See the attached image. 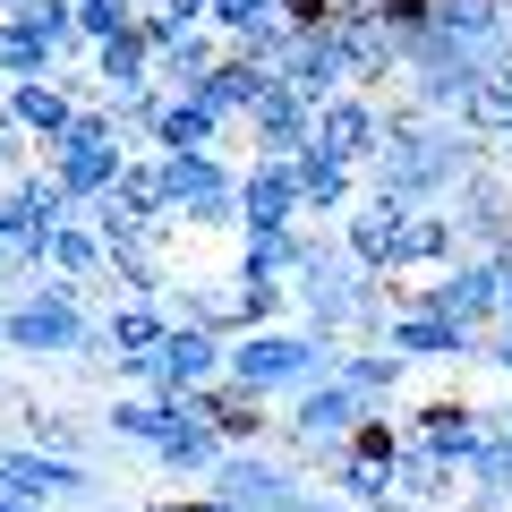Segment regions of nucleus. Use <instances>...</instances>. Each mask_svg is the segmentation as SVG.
I'll use <instances>...</instances> for the list:
<instances>
[{"label": "nucleus", "instance_id": "nucleus-1", "mask_svg": "<svg viewBox=\"0 0 512 512\" xmlns=\"http://www.w3.org/2000/svg\"><path fill=\"white\" fill-rule=\"evenodd\" d=\"M487 154L495 146L478 128L436 120V111H419V103H393L384 111V146H376V163H367L359 180H367V197H384V205H444Z\"/></svg>", "mask_w": 512, "mask_h": 512}, {"label": "nucleus", "instance_id": "nucleus-2", "mask_svg": "<svg viewBox=\"0 0 512 512\" xmlns=\"http://www.w3.org/2000/svg\"><path fill=\"white\" fill-rule=\"evenodd\" d=\"M333 359H342V342H316L308 325H248L222 342V376L265 393V402H291L299 384L333 376Z\"/></svg>", "mask_w": 512, "mask_h": 512}, {"label": "nucleus", "instance_id": "nucleus-3", "mask_svg": "<svg viewBox=\"0 0 512 512\" xmlns=\"http://www.w3.org/2000/svg\"><path fill=\"white\" fill-rule=\"evenodd\" d=\"M86 325H94L86 282L43 274L35 291H18V299H9V325H0V342L18 350V359H77V333H86Z\"/></svg>", "mask_w": 512, "mask_h": 512}, {"label": "nucleus", "instance_id": "nucleus-4", "mask_svg": "<svg viewBox=\"0 0 512 512\" xmlns=\"http://www.w3.org/2000/svg\"><path fill=\"white\" fill-rule=\"evenodd\" d=\"M69 60H86L69 0H26V9L0 18V86H9V77H52V69H69Z\"/></svg>", "mask_w": 512, "mask_h": 512}, {"label": "nucleus", "instance_id": "nucleus-5", "mask_svg": "<svg viewBox=\"0 0 512 512\" xmlns=\"http://www.w3.org/2000/svg\"><path fill=\"white\" fill-rule=\"evenodd\" d=\"M154 163H163V197H171V222H188V231H239V171L222 163L214 146L154 154Z\"/></svg>", "mask_w": 512, "mask_h": 512}, {"label": "nucleus", "instance_id": "nucleus-6", "mask_svg": "<svg viewBox=\"0 0 512 512\" xmlns=\"http://www.w3.org/2000/svg\"><path fill=\"white\" fill-rule=\"evenodd\" d=\"M359 419H367L359 393H350L342 376H316V384H299V393H291V419H282L274 436H282V453H291L299 470H316V461H333L350 444V427H359Z\"/></svg>", "mask_w": 512, "mask_h": 512}, {"label": "nucleus", "instance_id": "nucleus-7", "mask_svg": "<svg viewBox=\"0 0 512 512\" xmlns=\"http://www.w3.org/2000/svg\"><path fill=\"white\" fill-rule=\"evenodd\" d=\"M128 384H146V393H197V384L222 376V333L188 325V316H171V333L146 350V359H120Z\"/></svg>", "mask_w": 512, "mask_h": 512}, {"label": "nucleus", "instance_id": "nucleus-8", "mask_svg": "<svg viewBox=\"0 0 512 512\" xmlns=\"http://www.w3.org/2000/svg\"><path fill=\"white\" fill-rule=\"evenodd\" d=\"M384 350L410 359V367H478V325L436 316V308H419V299H393V316H384Z\"/></svg>", "mask_w": 512, "mask_h": 512}, {"label": "nucleus", "instance_id": "nucleus-9", "mask_svg": "<svg viewBox=\"0 0 512 512\" xmlns=\"http://www.w3.org/2000/svg\"><path fill=\"white\" fill-rule=\"evenodd\" d=\"M402 299H419V308H436V316H461V325H478L487 333L495 316H504V274H495V256L487 248H461L444 274H427L419 291H402Z\"/></svg>", "mask_w": 512, "mask_h": 512}, {"label": "nucleus", "instance_id": "nucleus-10", "mask_svg": "<svg viewBox=\"0 0 512 512\" xmlns=\"http://www.w3.org/2000/svg\"><path fill=\"white\" fill-rule=\"evenodd\" d=\"M0 487L18 504H86L94 495V470L86 453H43V444H0Z\"/></svg>", "mask_w": 512, "mask_h": 512}, {"label": "nucleus", "instance_id": "nucleus-11", "mask_svg": "<svg viewBox=\"0 0 512 512\" xmlns=\"http://www.w3.org/2000/svg\"><path fill=\"white\" fill-rule=\"evenodd\" d=\"M308 146H316V154H333V163H350V171H367V163H376V146H384V103H376L367 86L325 94V103H316Z\"/></svg>", "mask_w": 512, "mask_h": 512}, {"label": "nucleus", "instance_id": "nucleus-12", "mask_svg": "<svg viewBox=\"0 0 512 512\" xmlns=\"http://www.w3.org/2000/svg\"><path fill=\"white\" fill-rule=\"evenodd\" d=\"M444 205H453V222H461V248H504V239H512V171L495 163V154Z\"/></svg>", "mask_w": 512, "mask_h": 512}, {"label": "nucleus", "instance_id": "nucleus-13", "mask_svg": "<svg viewBox=\"0 0 512 512\" xmlns=\"http://www.w3.org/2000/svg\"><path fill=\"white\" fill-rule=\"evenodd\" d=\"M77 103H86V77H69V69H52V77H9V86H0V111H9L35 146H52L60 128L77 120Z\"/></svg>", "mask_w": 512, "mask_h": 512}, {"label": "nucleus", "instance_id": "nucleus-14", "mask_svg": "<svg viewBox=\"0 0 512 512\" xmlns=\"http://www.w3.org/2000/svg\"><path fill=\"white\" fill-rule=\"evenodd\" d=\"M291 478H299L291 453H265V444H222V461H214V478H205V487H214L222 504H239V512H265Z\"/></svg>", "mask_w": 512, "mask_h": 512}, {"label": "nucleus", "instance_id": "nucleus-15", "mask_svg": "<svg viewBox=\"0 0 512 512\" xmlns=\"http://www.w3.org/2000/svg\"><path fill=\"white\" fill-rule=\"evenodd\" d=\"M274 77H282V86H299L308 103L342 94V86H350V60H342V35H333V18H325V26H291V43H282Z\"/></svg>", "mask_w": 512, "mask_h": 512}, {"label": "nucleus", "instance_id": "nucleus-16", "mask_svg": "<svg viewBox=\"0 0 512 512\" xmlns=\"http://www.w3.org/2000/svg\"><path fill=\"white\" fill-rule=\"evenodd\" d=\"M231 111L214 103V94L205 86H188V94H171L163 86V111H154V154H188V146H222V137H231Z\"/></svg>", "mask_w": 512, "mask_h": 512}, {"label": "nucleus", "instance_id": "nucleus-17", "mask_svg": "<svg viewBox=\"0 0 512 512\" xmlns=\"http://www.w3.org/2000/svg\"><path fill=\"white\" fill-rule=\"evenodd\" d=\"M410 444H427V453H436V461H453V470H470V453H478V444H487V410H470V402H419V410H410Z\"/></svg>", "mask_w": 512, "mask_h": 512}, {"label": "nucleus", "instance_id": "nucleus-18", "mask_svg": "<svg viewBox=\"0 0 512 512\" xmlns=\"http://www.w3.org/2000/svg\"><path fill=\"white\" fill-rule=\"evenodd\" d=\"M239 128L256 137V154H299V146H308V128H316V103H308L299 86H282V77H274V86L239 111Z\"/></svg>", "mask_w": 512, "mask_h": 512}, {"label": "nucleus", "instance_id": "nucleus-19", "mask_svg": "<svg viewBox=\"0 0 512 512\" xmlns=\"http://www.w3.org/2000/svg\"><path fill=\"white\" fill-rule=\"evenodd\" d=\"M60 214H77V205L60 197V180L43 163L18 171V180H0V248H9V239H43Z\"/></svg>", "mask_w": 512, "mask_h": 512}, {"label": "nucleus", "instance_id": "nucleus-20", "mask_svg": "<svg viewBox=\"0 0 512 512\" xmlns=\"http://www.w3.org/2000/svg\"><path fill=\"white\" fill-rule=\"evenodd\" d=\"M188 402H197V419L214 427L222 444H265L274 436V419H265V393H248V384H231V376H214V384H197V393H188Z\"/></svg>", "mask_w": 512, "mask_h": 512}, {"label": "nucleus", "instance_id": "nucleus-21", "mask_svg": "<svg viewBox=\"0 0 512 512\" xmlns=\"http://www.w3.org/2000/svg\"><path fill=\"white\" fill-rule=\"evenodd\" d=\"M453 256H461V222H453V205H410L402 248H393V282H402V274H444Z\"/></svg>", "mask_w": 512, "mask_h": 512}, {"label": "nucleus", "instance_id": "nucleus-22", "mask_svg": "<svg viewBox=\"0 0 512 512\" xmlns=\"http://www.w3.org/2000/svg\"><path fill=\"white\" fill-rule=\"evenodd\" d=\"M333 35H342V60H350V86H384V77H402V60H393V26L376 18V9H333Z\"/></svg>", "mask_w": 512, "mask_h": 512}, {"label": "nucleus", "instance_id": "nucleus-23", "mask_svg": "<svg viewBox=\"0 0 512 512\" xmlns=\"http://www.w3.org/2000/svg\"><path fill=\"white\" fill-rule=\"evenodd\" d=\"M402 222H410V205L359 197V205H350V214H342V231H333V239H342V248L359 256L367 274H384V282H393V248H402Z\"/></svg>", "mask_w": 512, "mask_h": 512}, {"label": "nucleus", "instance_id": "nucleus-24", "mask_svg": "<svg viewBox=\"0 0 512 512\" xmlns=\"http://www.w3.org/2000/svg\"><path fill=\"white\" fill-rule=\"evenodd\" d=\"M239 222H299V171L291 154H256L239 171Z\"/></svg>", "mask_w": 512, "mask_h": 512}, {"label": "nucleus", "instance_id": "nucleus-25", "mask_svg": "<svg viewBox=\"0 0 512 512\" xmlns=\"http://www.w3.org/2000/svg\"><path fill=\"white\" fill-rule=\"evenodd\" d=\"M333 376L359 393L367 410H393V393L410 384V359H393L384 342H342V359H333Z\"/></svg>", "mask_w": 512, "mask_h": 512}, {"label": "nucleus", "instance_id": "nucleus-26", "mask_svg": "<svg viewBox=\"0 0 512 512\" xmlns=\"http://www.w3.org/2000/svg\"><path fill=\"white\" fill-rule=\"evenodd\" d=\"M291 171H299V222H316V214H350V205H359V171L333 163V154L299 146Z\"/></svg>", "mask_w": 512, "mask_h": 512}, {"label": "nucleus", "instance_id": "nucleus-27", "mask_svg": "<svg viewBox=\"0 0 512 512\" xmlns=\"http://www.w3.org/2000/svg\"><path fill=\"white\" fill-rule=\"evenodd\" d=\"M43 265H52V274H69V282H86V291H103L111 248L94 239V222H86V214H60L52 231H43Z\"/></svg>", "mask_w": 512, "mask_h": 512}, {"label": "nucleus", "instance_id": "nucleus-28", "mask_svg": "<svg viewBox=\"0 0 512 512\" xmlns=\"http://www.w3.org/2000/svg\"><path fill=\"white\" fill-rule=\"evenodd\" d=\"M103 333H111V367H120V359H146V350L171 333V299H111Z\"/></svg>", "mask_w": 512, "mask_h": 512}, {"label": "nucleus", "instance_id": "nucleus-29", "mask_svg": "<svg viewBox=\"0 0 512 512\" xmlns=\"http://www.w3.org/2000/svg\"><path fill=\"white\" fill-rule=\"evenodd\" d=\"M393 495H410L419 512H444L461 495V470H453V461H436L427 444H402V453H393Z\"/></svg>", "mask_w": 512, "mask_h": 512}, {"label": "nucleus", "instance_id": "nucleus-30", "mask_svg": "<svg viewBox=\"0 0 512 512\" xmlns=\"http://www.w3.org/2000/svg\"><path fill=\"white\" fill-rule=\"evenodd\" d=\"M86 77H94V94H120V86H154V43L128 26V35H111V43H94L86 52Z\"/></svg>", "mask_w": 512, "mask_h": 512}, {"label": "nucleus", "instance_id": "nucleus-31", "mask_svg": "<svg viewBox=\"0 0 512 512\" xmlns=\"http://www.w3.org/2000/svg\"><path fill=\"white\" fill-rule=\"evenodd\" d=\"M222 52H231V43H222L214 26H188V35L171 43V52H154V86H171V94H188V86H205V77L222 69Z\"/></svg>", "mask_w": 512, "mask_h": 512}, {"label": "nucleus", "instance_id": "nucleus-32", "mask_svg": "<svg viewBox=\"0 0 512 512\" xmlns=\"http://www.w3.org/2000/svg\"><path fill=\"white\" fill-rule=\"evenodd\" d=\"M299 239H308V222H239V274H274V282H291Z\"/></svg>", "mask_w": 512, "mask_h": 512}, {"label": "nucleus", "instance_id": "nucleus-33", "mask_svg": "<svg viewBox=\"0 0 512 512\" xmlns=\"http://www.w3.org/2000/svg\"><path fill=\"white\" fill-rule=\"evenodd\" d=\"M163 299H171V316H188V325L222 333V342L248 325V316H239V274H231V282H171Z\"/></svg>", "mask_w": 512, "mask_h": 512}, {"label": "nucleus", "instance_id": "nucleus-34", "mask_svg": "<svg viewBox=\"0 0 512 512\" xmlns=\"http://www.w3.org/2000/svg\"><path fill=\"white\" fill-rule=\"evenodd\" d=\"M214 461H222V436H214L205 419H180L163 444H154V470H163V478H188V487H205Z\"/></svg>", "mask_w": 512, "mask_h": 512}, {"label": "nucleus", "instance_id": "nucleus-35", "mask_svg": "<svg viewBox=\"0 0 512 512\" xmlns=\"http://www.w3.org/2000/svg\"><path fill=\"white\" fill-rule=\"evenodd\" d=\"M316 478H325V495H333V504H350V512H367V504H384V495H393V470H384V461H367V453L316 461Z\"/></svg>", "mask_w": 512, "mask_h": 512}, {"label": "nucleus", "instance_id": "nucleus-36", "mask_svg": "<svg viewBox=\"0 0 512 512\" xmlns=\"http://www.w3.org/2000/svg\"><path fill=\"white\" fill-rule=\"evenodd\" d=\"M111 197H120V205H128L137 222H163V231H180V222H171V197H163V163H154V146H146V154H128V163H120Z\"/></svg>", "mask_w": 512, "mask_h": 512}, {"label": "nucleus", "instance_id": "nucleus-37", "mask_svg": "<svg viewBox=\"0 0 512 512\" xmlns=\"http://www.w3.org/2000/svg\"><path fill=\"white\" fill-rule=\"evenodd\" d=\"M461 487H470V495H495V504H512V419H504V410H495L487 444L470 453V470H461Z\"/></svg>", "mask_w": 512, "mask_h": 512}, {"label": "nucleus", "instance_id": "nucleus-38", "mask_svg": "<svg viewBox=\"0 0 512 512\" xmlns=\"http://www.w3.org/2000/svg\"><path fill=\"white\" fill-rule=\"evenodd\" d=\"M461 128H478V137H512V69H487L470 86V103H461Z\"/></svg>", "mask_w": 512, "mask_h": 512}, {"label": "nucleus", "instance_id": "nucleus-39", "mask_svg": "<svg viewBox=\"0 0 512 512\" xmlns=\"http://www.w3.org/2000/svg\"><path fill=\"white\" fill-rule=\"evenodd\" d=\"M265 86H274V69H256V60H239V52H222V69L205 77V94H214V103L231 111V120H239V111H248Z\"/></svg>", "mask_w": 512, "mask_h": 512}, {"label": "nucleus", "instance_id": "nucleus-40", "mask_svg": "<svg viewBox=\"0 0 512 512\" xmlns=\"http://www.w3.org/2000/svg\"><path fill=\"white\" fill-rule=\"evenodd\" d=\"M274 18H282V0H205V26H214L222 43L256 35V26H274Z\"/></svg>", "mask_w": 512, "mask_h": 512}, {"label": "nucleus", "instance_id": "nucleus-41", "mask_svg": "<svg viewBox=\"0 0 512 512\" xmlns=\"http://www.w3.org/2000/svg\"><path fill=\"white\" fill-rule=\"evenodd\" d=\"M69 9H77V43H86V52L137 26V0H69Z\"/></svg>", "mask_w": 512, "mask_h": 512}, {"label": "nucleus", "instance_id": "nucleus-42", "mask_svg": "<svg viewBox=\"0 0 512 512\" xmlns=\"http://www.w3.org/2000/svg\"><path fill=\"white\" fill-rule=\"evenodd\" d=\"M402 444H410V427L393 419V410H367V419L350 427V444H342V453H367V461H384V470H393V453H402Z\"/></svg>", "mask_w": 512, "mask_h": 512}, {"label": "nucleus", "instance_id": "nucleus-43", "mask_svg": "<svg viewBox=\"0 0 512 512\" xmlns=\"http://www.w3.org/2000/svg\"><path fill=\"white\" fill-rule=\"evenodd\" d=\"M239 316H248V325H282V316H291V282L239 274ZM248 325H239V333H248Z\"/></svg>", "mask_w": 512, "mask_h": 512}, {"label": "nucleus", "instance_id": "nucleus-44", "mask_svg": "<svg viewBox=\"0 0 512 512\" xmlns=\"http://www.w3.org/2000/svg\"><path fill=\"white\" fill-rule=\"evenodd\" d=\"M111 103V120H120V137H146L154 146V111H163V86H120V94H103Z\"/></svg>", "mask_w": 512, "mask_h": 512}, {"label": "nucleus", "instance_id": "nucleus-45", "mask_svg": "<svg viewBox=\"0 0 512 512\" xmlns=\"http://www.w3.org/2000/svg\"><path fill=\"white\" fill-rule=\"evenodd\" d=\"M26 444H43V453H77L86 436H77V427L60 419V410H26Z\"/></svg>", "mask_w": 512, "mask_h": 512}, {"label": "nucleus", "instance_id": "nucleus-46", "mask_svg": "<svg viewBox=\"0 0 512 512\" xmlns=\"http://www.w3.org/2000/svg\"><path fill=\"white\" fill-rule=\"evenodd\" d=\"M478 367H495V376H512V316H495V325L478 333Z\"/></svg>", "mask_w": 512, "mask_h": 512}, {"label": "nucleus", "instance_id": "nucleus-47", "mask_svg": "<svg viewBox=\"0 0 512 512\" xmlns=\"http://www.w3.org/2000/svg\"><path fill=\"white\" fill-rule=\"evenodd\" d=\"M26 146H35V137H26V128L9 120V111H0V180H18V171H35V163H26Z\"/></svg>", "mask_w": 512, "mask_h": 512}, {"label": "nucleus", "instance_id": "nucleus-48", "mask_svg": "<svg viewBox=\"0 0 512 512\" xmlns=\"http://www.w3.org/2000/svg\"><path fill=\"white\" fill-rule=\"evenodd\" d=\"M325 504H333V495H325V487H308V470H299V478H291V487H282L265 512H325Z\"/></svg>", "mask_w": 512, "mask_h": 512}, {"label": "nucleus", "instance_id": "nucleus-49", "mask_svg": "<svg viewBox=\"0 0 512 512\" xmlns=\"http://www.w3.org/2000/svg\"><path fill=\"white\" fill-rule=\"evenodd\" d=\"M154 512H239V504H222V495L205 487V495H163V504H154Z\"/></svg>", "mask_w": 512, "mask_h": 512}, {"label": "nucleus", "instance_id": "nucleus-50", "mask_svg": "<svg viewBox=\"0 0 512 512\" xmlns=\"http://www.w3.org/2000/svg\"><path fill=\"white\" fill-rule=\"evenodd\" d=\"M367 512H419V504H410V495H384V504H367Z\"/></svg>", "mask_w": 512, "mask_h": 512}, {"label": "nucleus", "instance_id": "nucleus-51", "mask_svg": "<svg viewBox=\"0 0 512 512\" xmlns=\"http://www.w3.org/2000/svg\"><path fill=\"white\" fill-rule=\"evenodd\" d=\"M0 512H43V504H18V495H9V487H0Z\"/></svg>", "mask_w": 512, "mask_h": 512}, {"label": "nucleus", "instance_id": "nucleus-52", "mask_svg": "<svg viewBox=\"0 0 512 512\" xmlns=\"http://www.w3.org/2000/svg\"><path fill=\"white\" fill-rule=\"evenodd\" d=\"M495 163H504V171H512V137H495Z\"/></svg>", "mask_w": 512, "mask_h": 512}, {"label": "nucleus", "instance_id": "nucleus-53", "mask_svg": "<svg viewBox=\"0 0 512 512\" xmlns=\"http://www.w3.org/2000/svg\"><path fill=\"white\" fill-rule=\"evenodd\" d=\"M504 419H512V376H504Z\"/></svg>", "mask_w": 512, "mask_h": 512}, {"label": "nucleus", "instance_id": "nucleus-54", "mask_svg": "<svg viewBox=\"0 0 512 512\" xmlns=\"http://www.w3.org/2000/svg\"><path fill=\"white\" fill-rule=\"evenodd\" d=\"M9 9H26V0H0V18H9Z\"/></svg>", "mask_w": 512, "mask_h": 512}, {"label": "nucleus", "instance_id": "nucleus-55", "mask_svg": "<svg viewBox=\"0 0 512 512\" xmlns=\"http://www.w3.org/2000/svg\"><path fill=\"white\" fill-rule=\"evenodd\" d=\"M0 325H9V291H0Z\"/></svg>", "mask_w": 512, "mask_h": 512}, {"label": "nucleus", "instance_id": "nucleus-56", "mask_svg": "<svg viewBox=\"0 0 512 512\" xmlns=\"http://www.w3.org/2000/svg\"><path fill=\"white\" fill-rule=\"evenodd\" d=\"M120 512H154V504H120Z\"/></svg>", "mask_w": 512, "mask_h": 512}, {"label": "nucleus", "instance_id": "nucleus-57", "mask_svg": "<svg viewBox=\"0 0 512 512\" xmlns=\"http://www.w3.org/2000/svg\"><path fill=\"white\" fill-rule=\"evenodd\" d=\"M325 512H350V504H325Z\"/></svg>", "mask_w": 512, "mask_h": 512}, {"label": "nucleus", "instance_id": "nucleus-58", "mask_svg": "<svg viewBox=\"0 0 512 512\" xmlns=\"http://www.w3.org/2000/svg\"><path fill=\"white\" fill-rule=\"evenodd\" d=\"M504 512H512V504H504Z\"/></svg>", "mask_w": 512, "mask_h": 512}]
</instances>
